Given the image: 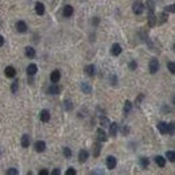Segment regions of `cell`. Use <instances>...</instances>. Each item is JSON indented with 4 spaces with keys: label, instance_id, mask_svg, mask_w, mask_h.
<instances>
[{
    "label": "cell",
    "instance_id": "1",
    "mask_svg": "<svg viewBox=\"0 0 175 175\" xmlns=\"http://www.w3.org/2000/svg\"><path fill=\"white\" fill-rule=\"evenodd\" d=\"M132 10H133V12L136 14V15H142V14L144 12V4H143L142 0H136V2H133Z\"/></svg>",
    "mask_w": 175,
    "mask_h": 175
},
{
    "label": "cell",
    "instance_id": "2",
    "mask_svg": "<svg viewBox=\"0 0 175 175\" xmlns=\"http://www.w3.org/2000/svg\"><path fill=\"white\" fill-rule=\"evenodd\" d=\"M158 70H159V61H158L156 58L151 59V62H150V73L155 74V73H158Z\"/></svg>",
    "mask_w": 175,
    "mask_h": 175
},
{
    "label": "cell",
    "instance_id": "3",
    "mask_svg": "<svg viewBox=\"0 0 175 175\" xmlns=\"http://www.w3.org/2000/svg\"><path fill=\"white\" fill-rule=\"evenodd\" d=\"M117 164V160L114 156H108L107 158V168L108 170H113Z\"/></svg>",
    "mask_w": 175,
    "mask_h": 175
},
{
    "label": "cell",
    "instance_id": "4",
    "mask_svg": "<svg viewBox=\"0 0 175 175\" xmlns=\"http://www.w3.org/2000/svg\"><path fill=\"white\" fill-rule=\"evenodd\" d=\"M50 80L53 84H57V82H59V80H61V71L59 70H54L53 73L50 74Z\"/></svg>",
    "mask_w": 175,
    "mask_h": 175
},
{
    "label": "cell",
    "instance_id": "5",
    "mask_svg": "<svg viewBox=\"0 0 175 175\" xmlns=\"http://www.w3.org/2000/svg\"><path fill=\"white\" fill-rule=\"evenodd\" d=\"M4 74L8 77V78H14V77H15V74H16L15 67H14V66H7V67H5V70H4Z\"/></svg>",
    "mask_w": 175,
    "mask_h": 175
},
{
    "label": "cell",
    "instance_id": "6",
    "mask_svg": "<svg viewBox=\"0 0 175 175\" xmlns=\"http://www.w3.org/2000/svg\"><path fill=\"white\" fill-rule=\"evenodd\" d=\"M97 136H98V142H101V143L108 140L107 133H105V131L102 130V128H98V130H97Z\"/></svg>",
    "mask_w": 175,
    "mask_h": 175
},
{
    "label": "cell",
    "instance_id": "7",
    "mask_svg": "<svg viewBox=\"0 0 175 175\" xmlns=\"http://www.w3.org/2000/svg\"><path fill=\"white\" fill-rule=\"evenodd\" d=\"M46 150V143L42 142V140H38V142H35V151L36 152H43Z\"/></svg>",
    "mask_w": 175,
    "mask_h": 175
},
{
    "label": "cell",
    "instance_id": "8",
    "mask_svg": "<svg viewBox=\"0 0 175 175\" xmlns=\"http://www.w3.org/2000/svg\"><path fill=\"white\" fill-rule=\"evenodd\" d=\"M88 156H89V154H88V151L86 150H81L80 151V154H78V160H80V163H85L88 160Z\"/></svg>",
    "mask_w": 175,
    "mask_h": 175
},
{
    "label": "cell",
    "instance_id": "9",
    "mask_svg": "<svg viewBox=\"0 0 175 175\" xmlns=\"http://www.w3.org/2000/svg\"><path fill=\"white\" fill-rule=\"evenodd\" d=\"M16 30H18V33H26V31H27V24H26V22L19 20L16 23Z\"/></svg>",
    "mask_w": 175,
    "mask_h": 175
},
{
    "label": "cell",
    "instance_id": "10",
    "mask_svg": "<svg viewBox=\"0 0 175 175\" xmlns=\"http://www.w3.org/2000/svg\"><path fill=\"white\" fill-rule=\"evenodd\" d=\"M108 127H109V133H111V136H116L117 135V131H119V125L116 124V123H111L109 125H108Z\"/></svg>",
    "mask_w": 175,
    "mask_h": 175
},
{
    "label": "cell",
    "instance_id": "11",
    "mask_svg": "<svg viewBox=\"0 0 175 175\" xmlns=\"http://www.w3.org/2000/svg\"><path fill=\"white\" fill-rule=\"evenodd\" d=\"M36 71H38V66H36V65L31 64V65L27 66V74H28V76H35Z\"/></svg>",
    "mask_w": 175,
    "mask_h": 175
},
{
    "label": "cell",
    "instance_id": "12",
    "mask_svg": "<svg viewBox=\"0 0 175 175\" xmlns=\"http://www.w3.org/2000/svg\"><path fill=\"white\" fill-rule=\"evenodd\" d=\"M167 128H168V124H167V123H164V121H160L159 124H158V130H159V132H160V133H163V135L167 133Z\"/></svg>",
    "mask_w": 175,
    "mask_h": 175
},
{
    "label": "cell",
    "instance_id": "13",
    "mask_svg": "<svg viewBox=\"0 0 175 175\" xmlns=\"http://www.w3.org/2000/svg\"><path fill=\"white\" fill-rule=\"evenodd\" d=\"M73 12H74V10L71 5H65L64 7V16L65 18H70V16L73 15Z\"/></svg>",
    "mask_w": 175,
    "mask_h": 175
},
{
    "label": "cell",
    "instance_id": "14",
    "mask_svg": "<svg viewBox=\"0 0 175 175\" xmlns=\"http://www.w3.org/2000/svg\"><path fill=\"white\" fill-rule=\"evenodd\" d=\"M48 93H50V94H58V93H61V86H58L57 84L50 85V88H48Z\"/></svg>",
    "mask_w": 175,
    "mask_h": 175
},
{
    "label": "cell",
    "instance_id": "15",
    "mask_svg": "<svg viewBox=\"0 0 175 175\" xmlns=\"http://www.w3.org/2000/svg\"><path fill=\"white\" fill-rule=\"evenodd\" d=\"M120 53H121V46H120L119 43H114L111 48V54L112 55H119Z\"/></svg>",
    "mask_w": 175,
    "mask_h": 175
},
{
    "label": "cell",
    "instance_id": "16",
    "mask_svg": "<svg viewBox=\"0 0 175 175\" xmlns=\"http://www.w3.org/2000/svg\"><path fill=\"white\" fill-rule=\"evenodd\" d=\"M35 12L38 14V15H43L45 14V5L43 3H35Z\"/></svg>",
    "mask_w": 175,
    "mask_h": 175
},
{
    "label": "cell",
    "instance_id": "17",
    "mask_svg": "<svg viewBox=\"0 0 175 175\" xmlns=\"http://www.w3.org/2000/svg\"><path fill=\"white\" fill-rule=\"evenodd\" d=\"M41 120L43 123H47V121H50V112H48L47 109H43L41 112Z\"/></svg>",
    "mask_w": 175,
    "mask_h": 175
},
{
    "label": "cell",
    "instance_id": "18",
    "mask_svg": "<svg viewBox=\"0 0 175 175\" xmlns=\"http://www.w3.org/2000/svg\"><path fill=\"white\" fill-rule=\"evenodd\" d=\"M85 73H86L89 77H93L94 74H96V67H94V65H88L86 67H85Z\"/></svg>",
    "mask_w": 175,
    "mask_h": 175
},
{
    "label": "cell",
    "instance_id": "19",
    "mask_svg": "<svg viewBox=\"0 0 175 175\" xmlns=\"http://www.w3.org/2000/svg\"><path fill=\"white\" fill-rule=\"evenodd\" d=\"M155 162H156V164L159 166V167H164V166H166V158L158 155V156L155 158Z\"/></svg>",
    "mask_w": 175,
    "mask_h": 175
},
{
    "label": "cell",
    "instance_id": "20",
    "mask_svg": "<svg viewBox=\"0 0 175 175\" xmlns=\"http://www.w3.org/2000/svg\"><path fill=\"white\" fill-rule=\"evenodd\" d=\"M28 145H30V136H28V135H23L22 136V147L28 148Z\"/></svg>",
    "mask_w": 175,
    "mask_h": 175
},
{
    "label": "cell",
    "instance_id": "21",
    "mask_svg": "<svg viewBox=\"0 0 175 175\" xmlns=\"http://www.w3.org/2000/svg\"><path fill=\"white\" fill-rule=\"evenodd\" d=\"M81 89H82V92H84V93H86V94L92 93V86H90V84H88V82H82V84H81Z\"/></svg>",
    "mask_w": 175,
    "mask_h": 175
},
{
    "label": "cell",
    "instance_id": "22",
    "mask_svg": "<svg viewBox=\"0 0 175 175\" xmlns=\"http://www.w3.org/2000/svg\"><path fill=\"white\" fill-rule=\"evenodd\" d=\"M26 57H27V58H34V57H35V50H34V47H26Z\"/></svg>",
    "mask_w": 175,
    "mask_h": 175
},
{
    "label": "cell",
    "instance_id": "23",
    "mask_svg": "<svg viewBox=\"0 0 175 175\" xmlns=\"http://www.w3.org/2000/svg\"><path fill=\"white\" fill-rule=\"evenodd\" d=\"M100 150H101V142H97L94 144V152H93V156L97 158L100 155Z\"/></svg>",
    "mask_w": 175,
    "mask_h": 175
},
{
    "label": "cell",
    "instance_id": "24",
    "mask_svg": "<svg viewBox=\"0 0 175 175\" xmlns=\"http://www.w3.org/2000/svg\"><path fill=\"white\" fill-rule=\"evenodd\" d=\"M148 164H150V160H148V158H144V156L140 158V166H142V168H147Z\"/></svg>",
    "mask_w": 175,
    "mask_h": 175
},
{
    "label": "cell",
    "instance_id": "25",
    "mask_svg": "<svg viewBox=\"0 0 175 175\" xmlns=\"http://www.w3.org/2000/svg\"><path fill=\"white\" fill-rule=\"evenodd\" d=\"M132 109V104H131V101H125V104H124V114H128L131 112Z\"/></svg>",
    "mask_w": 175,
    "mask_h": 175
},
{
    "label": "cell",
    "instance_id": "26",
    "mask_svg": "<svg viewBox=\"0 0 175 175\" xmlns=\"http://www.w3.org/2000/svg\"><path fill=\"white\" fill-rule=\"evenodd\" d=\"M166 156H167V159L170 160V162H174L175 160V152L174 151H167V152H166Z\"/></svg>",
    "mask_w": 175,
    "mask_h": 175
},
{
    "label": "cell",
    "instance_id": "27",
    "mask_svg": "<svg viewBox=\"0 0 175 175\" xmlns=\"http://www.w3.org/2000/svg\"><path fill=\"white\" fill-rule=\"evenodd\" d=\"M167 67H168V70H170L171 74H175V64H174L173 61L168 62V64H167Z\"/></svg>",
    "mask_w": 175,
    "mask_h": 175
},
{
    "label": "cell",
    "instance_id": "28",
    "mask_svg": "<svg viewBox=\"0 0 175 175\" xmlns=\"http://www.w3.org/2000/svg\"><path fill=\"white\" fill-rule=\"evenodd\" d=\"M18 88H19L18 81H14L12 82V86H11V90H12V93H16V92H18Z\"/></svg>",
    "mask_w": 175,
    "mask_h": 175
},
{
    "label": "cell",
    "instance_id": "29",
    "mask_svg": "<svg viewBox=\"0 0 175 175\" xmlns=\"http://www.w3.org/2000/svg\"><path fill=\"white\" fill-rule=\"evenodd\" d=\"M64 155H65L66 158H70V156H71V151H70V148H69V147H65V148H64Z\"/></svg>",
    "mask_w": 175,
    "mask_h": 175
},
{
    "label": "cell",
    "instance_id": "30",
    "mask_svg": "<svg viewBox=\"0 0 175 175\" xmlns=\"http://www.w3.org/2000/svg\"><path fill=\"white\" fill-rule=\"evenodd\" d=\"M167 133H170V135H174V123H170V124H168V128H167Z\"/></svg>",
    "mask_w": 175,
    "mask_h": 175
},
{
    "label": "cell",
    "instance_id": "31",
    "mask_svg": "<svg viewBox=\"0 0 175 175\" xmlns=\"http://www.w3.org/2000/svg\"><path fill=\"white\" fill-rule=\"evenodd\" d=\"M65 104H66V109H67V111H70L71 108H73V104H71V101H70V100H66V101H65Z\"/></svg>",
    "mask_w": 175,
    "mask_h": 175
},
{
    "label": "cell",
    "instance_id": "32",
    "mask_svg": "<svg viewBox=\"0 0 175 175\" xmlns=\"http://www.w3.org/2000/svg\"><path fill=\"white\" fill-rule=\"evenodd\" d=\"M136 67H137V62L136 61H131L130 62V69H131V70H135Z\"/></svg>",
    "mask_w": 175,
    "mask_h": 175
},
{
    "label": "cell",
    "instance_id": "33",
    "mask_svg": "<svg viewBox=\"0 0 175 175\" xmlns=\"http://www.w3.org/2000/svg\"><path fill=\"white\" fill-rule=\"evenodd\" d=\"M108 124H109V120H108L107 117L101 119V125H102V127H108Z\"/></svg>",
    "mask_w": 175,
    "mask_h": 175
},
{
    "label": "cell",
    "instance_id": "34",
    "mask_svg": "<svg viewBox=\"0 0 175 175\" xmlns=\"http://www.w3.org/2000/svg\"><path fill=\"white\" fill-rule=\"evenodd\" d=\"M7 174L8 175H16L18 174V170H16V168H10V170H7Z\"/></svg>",
    "mask_w": 175,
    "mask_h": 175
},
{
    "label": "cell",
    "instance_id": "35",
    "mask_svg": "<svg viewBox=\"0 0 175 175\" xmlns=\"http://www.w3.org/2000/svg\"><path fill=\"white\" fill-rule=\"evenodd\" d=\"M76 174H77V171L74 170L73 167H71V168H69V170L66 171V175H76Z\"/></svg>",
    "mask_w": 175,
    "mask_h": 175
},
{
    "label": "cell",
    "instance_id": "36",
    "mask_svg": "<svg viewBox=\"0 0 175 175\" xmlns=\"http://www.w3.org/2000/svg\"><path fill=\"white\" fill-rule=\"evenodd\" d=\"M175 5H173V4H171V5H168V7L167 8H166V11H164V12H174V11H175Z\"/></svg>",
    "mask_w": 175,
    "mask_h": 175
},
{
    "label": "cell",
    "instance_id": "37",
    "mask_svg": "<svg viewBox=\"0 0 175 175\" xmlns=\"http://www.w3.org/2000/svg\"><path fill=\"white\" fill-rule=\"evenodd\" d=\"M116 81H117V77L116 76H111V84L112 85H116L117 84Z\"/></svg>",
    "mask_w": 175,
    "mask_h": 175
},
{
    "label": "cell",
    "instance_id": "38",
    "mask_svg": "<svg viewBox=\"0 0 175 175\" xmlns=\"http://www.w3.org/2000/svg\"><path fill=\"white\" fill-rule=\"evenodd\" d=\"M143 98H144V94H140V96H139V98H137V100H136V104H137V105H139V102H140V101H142V100H143Z\"/></svg>",
    "mask_w": 175,
    "mask_h": 175
},
{
    "label": "cell",
    "instance_id": "39",
    "mask_svg": "<svg viewBox=\"0 0 175 175\" xmlns=\"http://www.w3.org/2000/svg\"><path fill=\"white\" fill-rule=\"evenodd\" d=\"M39 174H41V175H48L50 173H48L47 170H41V171H39Z\"/></svg>",
    "mask_w": 175,
    "mask_h": 175
},
{
    "label": "cell",
    "instance_id": "40",
    "mask_svg": "<svg viewBox=\"0 0 175 175\" xmlns=\"http://www.w3.org/2000/svg\"><path fill=\"white\" fill-rule=\"evenodd\" d=\"M59 174H61V171H59V170H54L53 173H51V175H59Z\"/></svg>",
    "mask_w": 175,
    "mask_h": 175
},
{
    "label": "cell",
    "instance_id": "41",
    "mask_svg": "<svg viewBox=\"0 0 175 175\" xmlns=\"http://www.w3.org/2000/svg\"><path fill=\"white\" fill-rule=\"evenodd\" d=\"M3 45H4V38H3V36L0 35V47H2Z\"/></svg>",
    "mask_w": 175,
    "mask_h": 175
},
{
    "label": "cell",
    "instance_id": "42",
    "mask_svg": "<svg viewBox=\"0 0 175 175\" xmlns=\"http://www.w3.org/2000/svg\"><path fill=\"white\" fill-rule=\"evenodd\" d=\"M128 131H130V130H128V128H125V127L123 128V133H124V135H125V133H128Z\"/></svg>",
    "mask_w": 175,
    "mask_h": 175
}]
</instances>
